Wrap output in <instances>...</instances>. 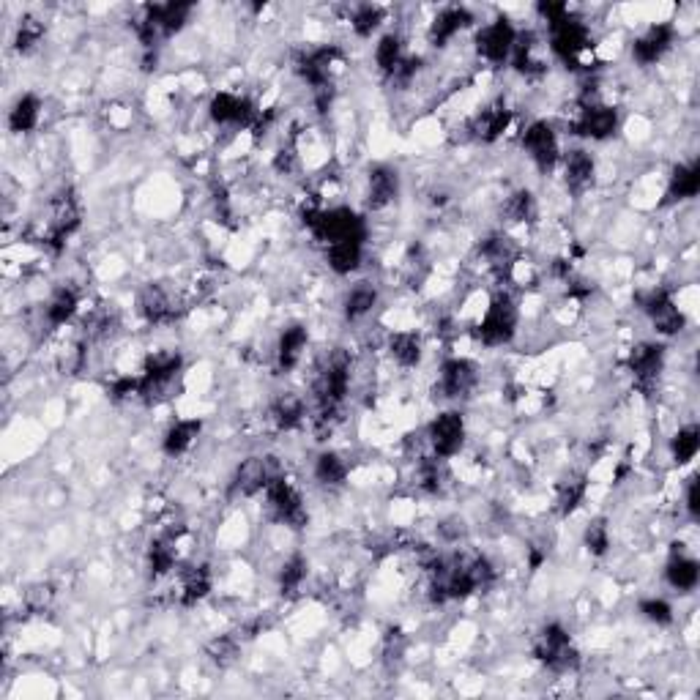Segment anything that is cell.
I'll list each match as a JSON object with an SVG mask.
<instances>
[{"instance_id": "4dcf8cb0", "label": "cell", "mask_w": 700, "mask_h": 700, "mask_svg": "<svg viewBox=\"0 0 700 700\" xmlns=\"http://www.w3.org/2000/svg\"><path fill=\"white\" fill-rule=\"evenodd\" d=\"M211 588H214V575H211V569H208L206 564H200V567H186L184 572H181L178 599H181L184 608H195V605H200V602L211 594Z\"/></svg>"}, {"instance_id": "e0dca14e", "label": "cell", "mask_w": 700, "mask_h": 700, "mask_svg": "<svg viewBox=\"0 0 700 700\" xmlns=\"http://www.w3.org/2000/svg\"><path fill=\"white\" fill-rule=\"evenodd\" d=\"M479 383V367L471 359L463 356H452L441 364L438 372V383H435V394H441L443 400H463L474 392V386Z\"/></svg>"}, {"instance_id": "d590c367", "label": "cell", "mask_w": 700, "mask_h": 700, "mask_svg": "<svg viewBox=\"0 0 700 700\" xmlns=\"http://www.w3.org/2000/svg\"><path fill=\"white\" fill-rule=\"evenodd\" d=\"M42 99L36 93H22L9 110V129L14 134L33 132L42 121Z\"/></svg>"}, {"instance_id": "7c38bea8", "label": "cell", "mask_w": 700, "mask_h": 700, "mask_svg": "<svg viewBox=\"0 0 700 700\" xmlns=\"http://www.w3.org/2000/svg\"><path fill=\"white\" fill-rule=\"evenodd\" d=\"M618 126H621V118H618L616 107L602 104L597 99V102H580V110H577L575 121L569 124V129H572L575 137L605 143L618 132Z\"/></svg>"}, {"instance_id": "d4e9b609", "label": "cell", "mask_w": 700, "mask_h": 700, "mask_svg": "<svg viewBox=\"0 0 700 700\" xmlns=\"http://www.w3.org/2000/svg\"><path fill=\"white\" fill-rule=\"evenodd\" d=\"M471 25H474L471 9H465V6H443L433 17V22H430L427 39H430L433 47H446L457 33H463Z\"/></svg>"}, {"instance_id": "1f68e13d", "label": "cell", "mask_w": 700, "mask_h": 700, "mask_svg": "<svg viewBox=\"0 0 700 700\" xmlns=\"http://www.w3.org/2000/svg\"><path fill=\"white\" fill-rule=\"evenodd\" d=\"M386 348H389L394 364H400L402 370H413L422 364L424 342L416 331H394V334H389Z\"/></svg>"}, {"instance_id": "5b68a950", "label": "cell", "mask_w": 700, "mask_h": 700, "mask_svg": "<svg viewBox=\"0 0 700 700\" xmlns=\"http://www.w3.org/2000/svg\"><path fill=\"white\" fill-rule=\"evenodd\" d=\"M263 495H266V515L271 523L285 525V528H293V531H301L309 523L304 498L285 474L274 476Z\"/></svg>"}, {"instance_id": "2e32d148", "label": "cell", "mask_w": 700, "mask_h": 700, "mask_svg": "<svg viewBox=\"0 0 700 700\" xmlns=\"http://www.w3.org/2000/svg\"><path fill=\"white\" fill-rule=\"evenodd\" d=\"M279 474H282V468H279L277 457H247L233 474L230 493L241 495V498H255V495L266 493L268 482Z\"/></svg>"}, {"instance_id": "f5cc1de1", "label": "cell", "mask_w": 700, "mask_h": 700, "mask_svg": "<svg viewBox=\"0 0 700 700\" xmlns=\"http://www.w3.org/2000/svg\"><path fill=\"white\" fill-rule=\"evenodd\" d=\"M110 397L118 402L140 397V375H121V378H115L113 386H110Z\"/></svg>"}, {"instance_id": "ab89813d", "label": "cell", "mask_w": 700, "mask_h": 700, "mask_svg": "<svg viewBox=\"0 0 700 700\" xmlns=\"http://www.w3.org/2000/svg\"><path fill=\"white\" fill-rule=\"evenodd\" d=\"M312 474H315V482L323 484V487H342L350 474L348 460L340 452H320L315 457Z\"/></svg>"}, {"instance_id": "681fc988", "label": "cell", "mask_w": 700, "mask_h": 700, "mask_svg": "<svg viewBox=\"0 0 700 700\" xmlns=\"http://www.w3.org/2000/svg\"><path fill=\"white\" fill-rule=\"evenodd\" d=\"M638 610L640 616L646 618V621H651V624H657V627H670L673 624V608H670L668 599L662 597H646L638 602Z\"/></svg>"}, {"instance_id": "c3c4849f", "label": "cell", "mask_w": 700, "mask_h": 700, "mask_svg": "<svg viewBox=\"0 0 700 700\" xmlns=\"http://www.w3.org/2000/svg\"><path fill=\"white\" fill-rule=\"evenodd\" d=\"M44 39V25L36 17H22L20 25H17V33H14V50L17 52H31L36 50Z\"/></svg>"}, {"instance_id": "f6af8a7d", "label": "cell", "mask_w": 700, "mask_h": 700, "mask_svg": "<svg viewBox=\"0 0 700 700\" xmlns=\"http://www.w3.org/2000/svg\"><path fill=\"white\" fill-rule=\"evenodd\" d=\"M383 20H386V9L375 3H359L350 11V28L359 39H372V33H378Z\"/></svg>"}, {"instance_id": "ffe728a7", "label": "cell", "mask_w": 700, "mask_h": 700, "mask_svg": "<svg viewBox=\"0 0 700 700\" xmlns=\"http://www.w3.org/2000/svg\"><path fill=\"white\" fill-rule=\"evenodd\" d=\"M476 252L484 260V266L490 268L498 279L512 277V271L520 263V247L515 244V238H509L506 233H493V236L479 241Z\"/></svg>"}, {"instance_id": "816d5d0a", "label": "cell", "mask_w": 700, "mask_h": 700, "mask_svg": "<svg viewBox=\"0 0 700 700\" xmlns=\"http://www.w3.org/2000/svg\"><path fill=\"white\" fill-rule=\"evenodd\" d=\"M52 597H55L52 586H44V583L31 586L25 591V608L31 610V613H44L52 605Z\"/></svg>"}, {"instance_id": "9c48e42d", "label": "cell", "mask_w": 700, "mask_h": 700, "mask_svg": "<svg viewBox=\"0 0 700 700\" xmlns=\"http://www.w3.org/2000/svg\"><path fill=\"white\" fill-rule=\"evenodd\" d=\"M515 39L517 28L512 25L509 17L501 14V17H495L493 22H487V25H482V28L476 31V55H479L484 63H490V66H504V63L512 58Z\"/></svg>"}, {"instance_id": "cb8c5ba5", "label": "cell", "mask_w": 700, "mask_h": 700, "mask_svg": "<svg viewBox=\"0 0 700 700\" xmlns=\"http://www.w3.org/2000/svg\"><path fill=\"white\" fill-rule=\"evenodd\" d=\"M509 124H512V110L506 104H487L468 121V134L479 143H495L504 137Z\"/></svg>"}, {"instance_id": "9f6ffc18", "label": "cell", "mask_w": 700, "mask_h": 700, "mask_svg": "<svg viewBox=\"0 0 700 700\" xmlns=\"http://www.w3.org/2000/svg\"><path fill=\"white\" fill-rule=\"evenodd\" d=\"M684 506L690 512L692 520H698L700 515V495H698V474L687 479V487H684Z\"/></svg>"}, {"instance_id": "484cf974", "label": "cell", "mask_w": 700, "mask_h": 700, "mask_svg": "<svg viewBox=\"0 0 700 700\" xmlns=\"http://www.w3.org/2000/svg\"><path fill=\"white\" fill-rule=\"evenodd\" d=\"M512 66L525 80H536L547 72L545 58L539 55V36L534 31H517L515 50H512Z\"/></svg>"}, {"instance_id": "8992f818", "label": "cell", "mask_w": 700, "mask_h": 700, "mask_svg": "<svg viewBox=\"0 0 700 700\" xmlns=\"http://www.w3.org/2000/svg\"><path fill=\"white\" fill-rule=\"evenodd\" d=\"M534 657L553 673H572L580 665V654L572 646V635L564 624L550 621L534 638Z\"/></svg>"}, {"instance_id": "f1b7e54d", "label": "cell", "mask_w": 700, "mask_h": 700, "mask_svg": "<svg viewBox=\"0 0 700 700\" xmlns=\"http://www.w3.org/2000/svg\"><path fill=\"white\" fill-rule=\"evenodd\" d=\"M309 345V331L301 323H290L288 329H282L277 340V367L279 372H293L304 359V350Z\"/></svg>"}, {"instance_id": "bcb514c9", "label": "cell", "mask_w": 700, "mask_h": 700, "mask_svg": "<svg viewBox=\"0 0 700 700\" xmlns=\"http://www.w3.org/2000/svg\"><path fill=\"white\" fill-rule=\"evenodd\" d=\"M416 484L419 490L427 495H441L443 487H446V468H443V460L438 457H422V463L416 468Z\"/></svg>"}, {"instance_id": "60d3db41", "label": "cell", "mask_w": 700, "mask_h": 700, "mask_svg": "<svg viewBox=\"0 0 700 700\" xmlns=\"http://www.w3.org/2000/svg\"><path fill=\"white\" fill-rule=\"evenodd\" d=\"M309 575V561L304 553H293V556L279 567L277 583H279V594L282 597H296L304 586V580Z\"/></svg>"}, {"instance_id": "3957f363", "label": "cell", "mask_w": 700, "mask_h": 700, "mask_svg": "<svg viewBox=\"0 0 700 700\" xmlns=\"http://www.w3.org/2000/svg\"><path fill=\"white\" fill-rule=\"evenodd\" d=\"M517 326H520L517 301L504 290H498L487 304V309H484L479 323L474 326V334L484 348H504V345L515 340Z\"/></svg>"}, {"instance_id": "7402d4cb", "label": "cell", "mask_w": 700, "mask_h": 700, "mask_svg": "<svg viewBox=\"0 0 700 700\" xmlns=\"http://www.w3.org/2000/svg\"><path fill=\"white\" fill-rule=\"evenodd\" d=\"M597 184V162L586 148H572L564 156V186L572 197H583Z\"/></svg>"}, {"instance_id": "8d00e7d4", "label": "cell", "mask_w": 700, "mask_h": 700, "mask_svg": "<svg viewBox=\"0 0 700 700\" xmlns=\"http://www.w3.org/2000/svg\"><path fill=\"white\" fill-rule=\"evenodd\" d=\"M77 312H80V293L74 288H69V285L55 290L50 296V301H47V309H44L47 323H50L52 329H61L66 323H72Z\"/></svg>"}, {"instance_id": "f35d334b", "label": "cell", "mask_w": 700, "mask_h": 700, "mask_svg": "<svg viewBox=\"0 0 700 700\" xmlns=\"http://www.w3.org/2000/svg\"><path fill=\"white\" fill-rule=\"evenodd\" d=\"M378 299H381V296H378V288H375L372 282H356V285L348 290L345 301H342L345 318H348L350 323L367 318L372 309L378 307Z\"/></svg>"}, {"instance_id": "74e56055", "label": "cell", "mask_w": 700, "mask_h": 700, "mask_svg": "<svg viewBox=\"0 0 700 700\" xmlns=\"http://www.w3.org/2000/svg\"><path fill=\"white\" fill-rule=\"evenodd\" d=\"M326 260H329V268L334 274L348 277L364 260V241H337V244H329L326 247Z\"/></svg>"}, {"instance_id": "7dc6e473", "label": "cell", "mask_w": 700, "mask_h": 700, "mask_svg": "<svg viewBox=\"0 0 700 700\" xmlns=\"http://www.w3.org/2000/svg\"><path fill=\"white\" fill-rule=\"evenodd\" d=\"M583 545H586V550L591 553V556L602 558L605 553L610 550V525L605 517H597V520H591V523L586 525V531H583Z\"/></svg>"}, {"instance_id": "44dd1931", "label": "cell", "mask_w": 700, "mask_h": 700, "mask_svg": "<svg viewBox=\"0 0 700 700\" xmlns=\"http://www.w3.org/2000/svg\"><path fill=\"white\" fill-rule=\"evenodd\" d=\"M676 42V28L670 22H654L632 42V58L640 66H654L670 52Z\"/></svg>"}, {"instance_id": "b9f144b4", "label": "cell", "mask_w": 700, "mask_h": 700, "mask_svg": "<svg viewBox=\"0 0 700 700\" xmlns=\"http://www.w3.org/2000/svg\"><path fill=\"white\" fill-rule=\"evenodd\" d=\"M405 61V42L400 33H383L378 44H375V63L386 77H394V72L400 69V63Z\"/></svg>"}, {"instance_id": "11a10c76", "label": "cell", "mask_w": 700, "mask_h": 700, "mask_svg": "<svg viewBox=\"0 0 700 700\" xmlns=\"http://www.w3.org/2000/svg\"><path fill=\"white\" fill-rule=\"evenodd\" d=\"M296 165H299V154H296V148H293V145L279 148L277 156H274V170H277V173L290 175L293 170H296Z\"/></svg>"}, {"instance_id": "6da1fadb", "label": "cell", "mask_w": 700, "mask_h": 700, "mask_svg": "<svg viewBox=\"0 0 700 700\" xmlns=\"http://www.w3.org/2000/svg\"><path fill=\"white\" fill-rule=\"evenodd\" d=\"M350 389V356L342 348L331 350L329 359L320 364L315 383H312V400H315V422L329 427Z\"/></svg>"}, {"instance_id": "f546056e", "label": "cell", "mask_w": 700, "mask_h": 700, "mask_svg": "<svg viewBox=\"0 0 700 700\" xmlns=\"http://www.w3.org/2000/svg\"><path fill=\"white\" fill-rule=\"evenodd\" d=\"M268 419L274 422V427H277V430H282V433H290V430L301 427V424H304V419H307V402H304V397H301V394L282 392L277 400L271 402Z\"/></svg>"}, {"instance_id": "ac0fdd59", "label": "cell", "mask_w": 700, "mask_h": 700, "mask_svg": "<svg viewBox=\"0 0 700 700\" xmlns=\"http://www.w3.org/2000/svg\"><path fill=\"white\" fill-rule=\"evenodd\" d=\"M340 61V50L331 47V44H323V47H309L296 58V74L301 80L315 91V88H323V85H334L331 80V72H334V63Z\"/></svg>"}, {"instance_id": "db71d44e", "label": "cell", "mask_w": 700, "mask_h": 700, "mask_svg": "<svg viewBox=\"0 0 700 700\" xmlns=\"http://www.w3.org/2000/svg\"><path fill=\"white\" fill-rule=\"evenodd\" d=\"M536 14H539V17L547 22V28H550V25H556V22H561L564 17H569L572 9H569L567 3H550V0H547V3H539V6H536Z\"/></svg>"}, {"instance_id": "7a4b0ae2", "label": "cell", "mask_w": 700, "mask_h": 700, "mask_svg": "<svg viewBox=\"0 0 700 700\" xmlns=\"http://www.w3.org/2000/svg\"><path fill=\"white\" fill-rule=\"evenodd\" d=\"M301 222L320 244H337V241H367V225L364 219L350 208H304Z\"/></svg>"}, {"instance_id": "5bb4252c", "label": "cell", "mask_w": 700, "mask_h": 700, "mask_svg": "<svg viewBox=\"0 0 700 700\" xmlns=\"http://www.w3.org/2000/svg\"><path fill=\"white\" fill-rule=\"evenodd\" d=\"M208 115L217 126H227V129H252L258 121L260 110L249 102L247 96L238 93L219 91L211 96L208 102Z\"/></svg>"}, {"instance_id": "4fadbf2b", "label": "cell", "mask_w": 700, "mask_h": 700, "mask_svg": "<svg viewBox=\"0 0 700 700\" xmlns=\"http://www.w3.org/2000/svg\"><path fill=\"white\" fill-rule=\"evenodd\" d=\"M465 419L460 411H443L427 427V443L438 460H452L465 446Z\"/></svg>"}, {"instance_id": "d6986e66", "label": "cell", "mask_w": 700, "mask_h": 700, "mask_svg": "<svg viewBox=\"0 0 700 700\" xmlns=\"http://www.w3.org/2000/svg\"><path fill=\"white\" fill-rule=\"evenodd\" d=\"M137 312L151 326H167V323H175V320L181 318L184 309H181V304H178V299H175L170 290L151 282V285H145L140 299H137Z\"/></svg>"}, {"instance_id": "8fae6325", "label": "cell", "mask_w": 700, "mask_h": 700, "mask_svg": "<svg viewBox=\"0 0 700 700\" xmlns=\"http://www.w3.org/2000/svg\"><path fill=\"white\" fill-rule=\"evenodd\" d=\"M665 345L662 342H638L629 350L627 370L632 372V381L640 394L651 397V392L659 386V378L665 372Z\"/></svg>"}, {"instance_id": "7bdbcfd3", "label": "cell", "mask_w": 700, "mask_h": 700, "mask_svg": "<svg viewBox=\"0 0 700 700\" xmlns=\"http://www.w3.org/2000/svg\"><path fill=\"white\" fill-rule=\"evenodd\" d=\"M501 217L509 222V225H528L534 222L536 217V197L528 192V189H517L504 200V208H501Z\"/></svg>"}, {"instance_id": "836d02e7", "label": "cell", "mask_w": 700, "mask_h": 700, "mask_svg": "<svg viewBox=\"0 0 700 700\" xmlns=\"http://www.w3.org/2000/svg\"><path fill=\"white\" fill-rule=\"evenodd\" d=\"M203 433V422L200 419H178V422L170 424V430L162 438V452L167 457H181L197 443Z\"/></svg>"}, {"instance_id": "83f0119b", "label": "cell", "mask_w": 700, "mask_h": 700, "mask_svg": "<svg viewBox=\"0 0 700 700\" xmlns=\"http://www.w3.org/2000/svg\"><path fill=\"white\" fill-rule=\"evenodd\" d=\"M665 580L670 588H676L681 594H690L700 583V564L698 558L679 550V545H673L670 550L668 564H665Z\"/></svg>"}, {"instance_id": "d6a6232c", "label": "cell", "mask_w": 700, "mask_h": 700, "mask_svg": "<svg viewBox=\"0 0 700 700\" xmlns=\"http://www.w3.org/2000/svg\"><path fill=\"white\" fill-rule=\"evenodd\" d=\"M588 495V479L586 474L569 471L558 479L556 484V509L561 517H569L572 512L580 509V504L586 501Z\"/></svg>"}, {"instance_id": "4316f807", "label": "cell", "mask_w": 700, "mask_h": 700, "mask_svg": "<svg viewBox=\"0 0 700 700\" xmlns=\"http://www.w3.org/2000/svg\"><path fill=\"white\" fill-rule=\"evenodd\" d=\"M184 534V528L178 531H162L151 539L148 545V572L154 580L170 575L178 564V536Z\"/></svg>"}, {"instance_id": "52a82bcc", "label": "cell", "mask_w": 700, "mask_h": 700, "mask_svg": "<svg viewBox=\"0 0 700 700\" xmlns=\"http://www.w3.org/2000/svg\"><path fill=\"white\" fill-rule=\"evenodd\" d=\"M547 31H550V50L558 61H564L572 69L583 66V58L591 50V31H588L586 22L569 14L556 25H550Z\"/></svg>"}, {"instance_id": "603a6c76", "label": "cell", "mask_w": 700, "mask_h": 700, "mask_svg": "<svg viewBox=\"0 0 700 700\" xmlns=\"http://www.w3.org/2000/svg\"><path fill=\"white\" fill-rule=\"evenodd\" d=\"M400 197V173L392 165H375L367 173V208L386 211Z\"/></svg>"}, {"instance_id": "30bf717a", "label": "cell", "mask_w": 700, "mask_h": 700, "mask_svg": "<svg viewBox=\"0 0 700 700\" xmlns=\"http://www.w3.org/2000/svg\"><path fill=\"white\" fill-rule=\"evenodd\" d=\"M638 301L659 337H676L687 329V315L676 307V299L668 288H651Z\"/></svg>"}, {"instance_id": "ee69618b", "label": "cell", "mask_w": 700, "mask_h": 700, "mask_svg": "<svg viewBox=\"0 0 700 700\" xmlns=\"http://www.w3.org/2000/svg\"><path fill=\"white\" fill-rule=\"evenodd\" d=\"M700 452V427L698 424H684L679 433L670 438V457L676 465L692 463Z\"/></svg>"}, {"instance_id": "f907efd6", "label": "cell", "mask_w": 700, "mask_h": 700, "mask_svg": "<svg viewBox=\"0 0 700 700\" xmlns=\"http://www.w3.org/2000/svg\"><path fill=\"white\" fill-rule=\"evenodd\" d=\"M238 649H241V646H238V640L233 638V635H219V638H214L211 643H208L206 654L214 665L227 668V665H233V662H236Z\"/></svg>"}, {"instance_id": "e575fe53", "label": "cell", "mask_w": 700, "mask_h": 700, "mask_svg": "<svg viewBox=\"0 0 700 700\" xmlns=\"http://www.w3.org/2000/svg\"><path fill=\"white\" fill-rule=\"evenodd\" d=\"M700 192V165L698 162H684V165L673 167V173L668 178V203H684L698 197Z\"/></svg>"}, {"instance_id": "ba28073f", "label": "cell", "mask_w": 700, "mask_h": 700, "mask_svg": "<svg viewBox=\"0 0 700 700\" xmlns=\"http://www.w3.org/2000/svg\"><path fill=\"white\" fill-rule=\"evenodd\" d=\"M50 208V222H47L42 241L52 252H61L63 244L77 233V227L83 222V206H80L74 189H63L61 195L52 200Z\"/></svg>"}, {"instance_id": "277c9868", "label": "cell", "mask_w": 700, "mask_h": 700, "mask_svg": "<svg viewBox=\"0 0 700 700\" xmlns=\"http://www.w3.org/2000/svg\"><path fill=\"white\" fill-rule=\"evenodd\" d=\"M184 370V359L175 350L151 353L140 372V400L145 405H159L173 397V389Z\"/></svg>"}, {"instance_id": "9a60e30c", "label": "cell", "mask_w": 700, "mask_h": 700, "mask_svg": "<svg viewBox=\"0 0 700 700\" xmlns=\"http://www.w3.org/2000/svg\"><path fill=\"white\" fill-rule=\"evenodd\" d=\"M525 154L531 156L539 173H553L561 159V143H558L556 126L547 121H534L523 132Z\"/></svg>"}]
</instances>
